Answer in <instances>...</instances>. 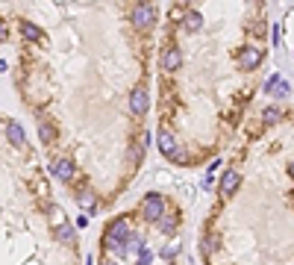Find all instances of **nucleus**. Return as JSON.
Returning a JSON list of instances; mask_svg holds the SVG:
<instances>
[{
	"mask_svg": "<svg viewBox=\"0 0 294 265\" xmlns=\"http://www.w3.org/2000/svg\"><path fill=\"white\" fill-rule=\"evenodd\" d=\"M127 239H130V224L118 218V221H112L109 227H106V236H103V245L109 250H115L118 256H127Z\"/></svg>",
	"mask_w": 294,
	"mask_h": 265,
	"instance_id": "obj_1",
	"label": "nucleus"
},
{
	"mask_svg": "<svg viewBox=\"0 0 294 265\" xmlns=\"http://www.w3.org/2000/svg\"><path fill=\"white\" fill-rule=\"evenodd\" d=\"M130 21H133V27H139V30L153 27V24H156V6H153V3H139V6L133 9Z\"/></svg>",
	"mask_w": 294,
	"mask_h": 265,
	"instance_id": "obj_2",
	"label": "nucleus"
},
{
	"mask_svg": "<svg viewBox=\"0 0 294 265\" xmlns=\"http://www.w3.org/2000/svg\"><path fill=\"white\" fill-rule=\"evenodd\" d=\"M141 212H144V218L147 221H159L162 215H165V200H162V194L150 192L144 200H141Z\"/></svg>",
	"mask_w": 294,
	"mask_h": 265,
	"instance_id": "obj_3",
	"label": "nucleus"
},
{
	"mask_svg": "<svg viewBox=\"0 0 294 265\" xmlns=\"http://www.w3.org/2000/svg\"><path fill=\"white\" fill-rule=\"evenodd\" d=\"M262 56H265V53H262L259 47H242V50H239V68H242V71L259 68Z\"/></svg>",
	"mask_w": 294,
	"mask_h": 265,
	"instance_id": "obj_4",
	"label": "nucleus"
},
{
	"mask_svg": "<svg viewBox=\"0 0 294 265\" xmlns=\"http://www.w3.org/2000/svg\"><path fill=\"white\" fill-rule=\"evenodd\" d=\"M239 183H242L239 168H226L224 177H221V197H232V194H236V189H239Z\"/></svg>",
	"mask_w": 294,
	"mask_h": 265,
	"instance_id": "obj_5",
	"label": "nucleus"
},
{
	"mask_svg": "<svg viewBox=\"0 0 294 265\" xmlns=\"http://www.w3.org/2000/svg\"><path fill=\"white\" fill-rule=\"evenodd\" d=\"M147 106H150V97H147V91L144 88H133V94H130V109L136 112V115H144L147 112Z\"/></svg>",
	"mask_w": 294,
	"mask_h": 265,
	"instance_id": "obj_6",
	"label": "nucleus"
},
{
	"mask_svg": "<svg viewBox=\"0 0 294 265\" xmlns=\"http://www.w3.org/2000/svg\"><path fill=\"white\" fill-rule=\"evenodd\" d=\"M180 65H183V53L177 50V47H165V50H162V68L177 71Z\"/></svg>",
	"mask_w": 294,
	"mask_h": 265,
	"instance_id": "obj_7",
	"label": "nucleus"
},
{
	"mask_svg": "<svg viewBox=\"0 0 294 265\" xmlns=\"http://www.w3.org/2000/svg\"><path fill=\"white\" fill-rule=\"evenodd\" d=\"M53 174L59 177L62 183H68L71 177H74V162H71V159H56V162H53Z\"/></svg>",
	"mask_w": 294,
	"mask_h": 265,
	"instance_id": "obj_8",
	"label": "nucleus"
},
{
	"mask_svg": "<svg viewBox=\"0 0 294 265\" xmlns=\"http://www.w3.org/2000/svg\"><path fill=\"white\" fill-rule=\"evenodd\" d=\"M200 27H203V15H200L197 9H189L186 18H183V30H186V33H197Z\"/></svg>",
	"mask_w": 294,
	"mask_h": 265,
	"instance_id": "obj_9",
	"label": "nucleus"
},
{
	"mask_svg": "<svg viewBox=\"0 0 294 265\" xmlns=\"http://www.w3.org/2000/svg\"><path fill=\"white\" fill-rule=\"evenodd\" d=\"M159 150H162L165 156H171L173 150H177V141H173V136L168 133V130H162V133H159Z\"/></svg>",
	"mask_w": 294,
	"mask_h": 265,
	"instance_id": "obj_10",
	"label": "nucleus"
},
{
	"mask_svg": "<svg viewBox=\"0 0 294 265\" xmlns=\"http://www.w3.org/2000/svg\"><path fill=\"white\" fill-rule=\"evenodd\" d=\"M77 203H80L83 209H94V206H97V197H94L91 189H83V192H77Z\"/></svg>",
	"mask_w": 294,
	"mask_h": 265,
	"instance_id": "obj_11",
	"label": "nucleus"
},
{
	"mask_svg": "<svg viewBox=\"0 0 294 265\" xmlns=\"http://www.w3.org/2000/svg\"><path fill=\"white\" fill-rule=\"evenodd\" d=\"M56 239H59V242H65V245H71V242L77 239V230L65 221V224H59V227H56Z\"/></svg>",
	"mask_w": 294,
	"mask_h": 265,
	"instance_id": "obj_12",
	"label": "nucleus"
},
{
	"mask_svg": "<svg viewBox=\"0 0 294 265\" xmlns=\"http://www.w3.org/2000/svg\"><path fill=\"white\" fill-rule=\"evenodd\" d=\"M6 136H9V141H12L15 147H21V144H24V127L12 121L9 127H6Z\"/></svg>",
	"mask_w": 294,
	"mask_h": 265,
	"instance_id": "obj_13",
	"label": "nucleus"
},
{
	"mask_svg": "<svg viewBox=\"0 0 294 265\" xmlns=\"http://www.w3.org/2000/svg\"><path fill=\"white\" fill-rule=\"evenodd\" d=\"M262 121L268 124V127L279 124V121H282V109H279V106H268V109L262 112Z\"/></svg>",
	"mask_w": 294,
	"mask_h": 265,
	"instance_id": "obj_14",
	"label": "nucleus"
},
{
	"mask_svg": "<svg viewBox=\"0 0 294 265\" xmlns=\"http://www.w3.org/2000/svg\"><path fill=\"white\" fill-rule=\"evenodd\" d=\"M21 35H24L27 41H38V38H41V30H38L35 24H21Z\"/></svg>",
	"mask_w": 294,
	"mask_h": 265,
	"instance_id": "obj_15",
	"label": "nucleus"
},
{
	"mask_svg": "<svg viewBox=\"0 0 294 265\" xmlns=\"http://www.w3.org/2000/svg\"><path fill=\"white\" fill-rule=\"evenodd\" d=\"M156 224H159V230H162L165 236H173V233H177V218H165V215H162Z\"/></svg>",
	"mask_w": 294,
	"mask_h": 265,
	"instance_id": "obj_16",
	"label": "nucleus"
},
{
	"mask_svg": "<svg viewBox=\"0 0 294 265\" xmlns=\"http://www.w3.org/2000/svg\"><path fill=\"white\" fill-rule=\"evenodd\" d=\"M38 136H41V141H44V144H50V141L56 139V133H53V127H50L47 121L38 124Z\"/></svg>",
	"mask_w": 294,
	"mask_h": 265,
	"instance_id": "obj_17",
	"label": "nucleus"
},
{
	"mask_svg": "<svg viewBox=\"0 0 294 265\" xmlns=\"http://www.w3.org/2000/svg\"><path fill=\"white\" fill-rule=\"evenodd\" d=\"M47 212H50V218H53V224H56V227H59V224H65V212L59 209L56 203H50V206H47Z\"/></svg>",
	"mask_w": 294,
	"mask_h": 265,
	"instance_id": "obj_18",
	"label": "nucleus"
},
{
	"mask_svg": "<svg viewBox=\"0 0 294 265\" xmlns=\"http://www.w3.org/2000/svg\"><path fill=\"white\" fill-rule=\"evenodd\" d=\"M288 94H291V86L285 80H279L277 86H274V97H288Z\"/></svg>",
	"mask_w": 294,
	"mask_h": 265,
	"instance_id": "obj_19",
	"label": "nucleus"
},
{
	"mask_svg": "<svg viewBox=\"0 0 294 265\" xmlns=\"http://www.w3.org/2000/svg\"><path fill=\"white\" fill-rule=\"evenodd\" d=\"M150 262H153V250L141 247V250H139V265H150Z\"/></svg>",
	"mask_w": 294,
	"mask_h": 265,
	"instance_id": "obj_20",
	"label": "nucleus"
},
{
	"mask_svg": "<svg viewBox=\"0 0 294 265\" xmlns=\"http://www.w3.org/2000/svg\"><path fill=\"white\" fill-rule=\"evenodd\" d=\"M277 83H279V74H271V77L265 80V86H262V88H265V91H274V86H277Z\"/></svg>",
	"mask_w": 294,
	"mask_h": 265,
	"instance_id": "obj_21",
	"label": "nucleus"
},
{
	"mask_svg": "<svg viewBox=\"0 0 294 265\" xmlns=\"http://www.w3.org/2000/svg\"><path fill=\"white\" fill-rule=\"evenodd\" d=\"M6 38V27H3V21H0V41Z\"/></svg>",
	"mask_w": 294,
	"mask_h": 265,
	"instance_id": "obj_22",
	"label": "nucleus"
},
{
	"mask_svg": "<svg viewBox=\"0 0 294 265\" xmlns=\"http://www.w3.org/2000/svg\"><path fill=\"white\" fill-rule=\"evenodd\" d=\"M288 177L294 180V159H291V165H288Z\"/></svg>",
	"mask_w": 294,
	"mask_h": 265,
	"instance_id": "obj_23",
	"label": "nucleus"
},
{
	"mask_svg": "<svg viewBox=\"0 0 294 265\" xmlns=\"http://www.w3.org/2000/svg\"><path fill=\"white\" fill-rule=\"evenodd\" d=\"M100 265H118V262H115V259H103Z\"/></svg>",
	"mask_w": 294,
	"mask_h": 265,
	"instance_id": "obj_24",
	"label": "nucleus"
},
{
	"mask_svg": "<svg viewBox=\"0 0 294 265\" xmlns=\"http://www.w3.org/2000/svg\"><path fill=\"white\" fill-rule=\"evenodd\" d=\"M88 265H94V256H88Z\"/></svg>",
	"mask_w": 294,
	"mask_h": 265,
	"instance_id": "obj_25",
	"label": "nucleus"
}]
</instances>
